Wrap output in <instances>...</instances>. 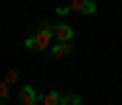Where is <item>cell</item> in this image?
I'll list each match as a JSON object with an SVG mask.
<instances>
[{"label": "cell", "instance_id": "obj_1", "mask_svg": "<svg viewBox=\"0 0 122 105\" xmlns=\"http://www.w3.org/2000/svg\"><path fill=\"white\" fill-rule=\"evenodd\" d=\"M51 43H54V26H48V23H43L40 31H34L31 37H26V48L29 51H48Z\"/></svg>", "mask_w": 122, "mask_h": 105}, {"label": "cell", "instance_id": "obj_6", "mask_svg": "<svg viewBox=\"0 0 122 105\" xmlns=\"http://www.w3.org/2000/svg\"><path fill=\"white\" fill-rule=\"evenodd\" d=\"M40 105H62V94L60 91H48V94H43Z\"/></svg>", "mask_w": 122, "mask_h": 105}, {"label": "cell", "instance_id": "obj_4", "mask_svg": "<svg viewBox=\"0 0 122 105\" xmlns=\"http://www.w3.org/2000/svg\"><path fill=\"white\" fill-rule=\"evenodd\" d=\"M68 6H71V11H77V14H94V11H97V3H94V0H71Z\"/></svg>", "mask_w": 122, "mask_h": 105}, {"label": "cell", "instance_id": "obj_5", "mask_svg": "<svg viewBox=\"0 0 122 105\" xmlns=\"http://www.w3.org/2000/svg\"><path fill=\"white\" fill-rule=\"evenodd\" d=\"M54 40H60V43H71V40H74V29H71L68 23L54 26Z\"/></svg>", "mask_w": 122, "mask_h": 105}, {"label": "cell", "instance_id": "obj_7", "mask_svg": "<svg viewBox=\"0 0 122 105\" xmlns=\"http://www.w3.org/2000/svg\"><path fill=\"white\" fill-rule=\"evenodd\" d=\"M62 105H82V97L80 94H65L62 97Z\"/></svg>", "mask_w": 122, "mask_h": 105}, {"label": "cell", "instance_id": "obj_9", "mask_svg": "<svg viewBox=\"0 0 122 105\" xmlns=\"http://www.w3.org/2000/svg\"><path fill=\"white\" fill-rule=\"evenodd\" d=\"M6 82H9V85H14V82H17V71H14V68L6 74Z\"/></svg>", "mask_w": 122, "mask_h": 105}, {"label": "cell", "instance_id": "obj_8", "mask_svg": "<svg viewBox=\"0 0 122 105\" xmlns=\"http://www.w3.org/2000/svg\"><path fill=\"white\" fill-rule=\"evenodd\" d=\"M6 102H9V82L3 80L0 82V105H6Z\"/></svg>", "mask_w": 122, "mask_h": 105}, {"label": "cell", "instance_id": "obj_2", "mask_svg": "<svg viewBox=\"0 0 122 105\" xmlns=\"http://www.w3.org/2000/svg\"><path fill=\"white\" fill-rule=\"evenodd\" d=\"M40 100H43V97L37 94L34 85H23L20 94H17V102H20V105H40Z\"/></svg>", "mask_w": 122, "mask_h": 105}, {"label": "cell", "instance_id": "obj_3", "mask_svg": "<svg viewBox=\"0 0 122 105\" xmlns=\"http://www.w3.org/2000/svg\"><path fill=\"white\" fill-rule=\"evenodd\" d=\"M71 48H74L71 43H60V40H54L51 48H48V57H51V60H65V57L71 54Z\"/></svg>", "mask_w": 122, "mask_h": 105}]
</instances>
